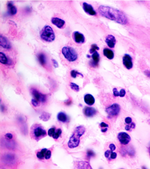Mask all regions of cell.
Instances as JSON below:
<instances>
[{
  "instance_id": "6da1fadb",
  "label": "cell",
  "mask_w": 150,
  "mask_h": 169,
  "mask_svg": "<svg viewBox=\"0 0 150 169\" xmlns=\"http://www.w3.org/2000/svg\"><path fill=\"white\" fill-rule=\"evenodd\" d=\"M100 14L102 16L116 23L125 25L128 23L127 18L123 12L109 6H100L98 8Z\"/></svg>"
},
{
  "instance_id": "7a4b0ae2",
  "label": "cell",
  "mask_w": 150,
  "mask_h": 169,
  "mask_svg": "<svg viewBox=\"0 0 150 169\" xmlns=\"http://www.w3.org/2000/svg\"><path fill=\"white\" fill-rule=\"evenodd\" d=\"M85 131V129L82 126L75 128L68 143V146L70 148H74L79 146L80 143V137H82Z\"/></svg>"
},
{
  "instance_id": "3957f363",
  "label": "cell",
  "mask_w": 150,
  "mask_h": 169,
  "mask_svg": "<svg viewBox=\"0 0 150 169\" xmlns=\"http://www.w3.org/2000/svg\"><path fill=\"white\" fill-rule=\"evenodd\" d=\"M30 134L33 138L39 141L46 136L47 133L43 127L39 124H36L31 127Z\"/></svg>"
},
{
  "instance_id": "277c9868",
  "label": "cell",
  "mask_w": 150,
  "mask_h": 169,
  "mask_svg": "<svg viewBox=\"0 0 150 169\" xmlns=\"http://www.w3.org/2000/svg\"><path fill=\"white\" fill-rule=\"evenodd\" d=\"M40 37L45 41L52 42L55 39V34L52 28L50 26L46 25L40 32Z\"/></svg>"
},
{
  "instance_id": "5b68a950",
  "label": "cell",
  "mask_w": 150,
  "mask_h": 169,
  "mask_svg": "<svg viewBox=\"0 0 150 169\" xmlns=\"http://www.w3.org/2000/svg\"><path fill=\"white\" fill-rule=\"evenodd\" d=\"M62 52L64 57L68 61L74 62L78 59V55L77 52L74 48L71 47H63Z\"/></svg>"
},
{
  "instance_id": "8992f818",
  "label": "cell",
  "mask_w": 150,
  "mask_h": 169,
  "mask_svg": "<svg viewBox=\"0 0 150 169\" xmlns=\"http://www.w3.org/2000/svg\"><path fill=\"white\" fill-rule=\"evenodd\" d=\"M120 111V106L117 103H114L112 105L108 107L106 110L107 113L110 116H114L118 115Z\"/></svg>"
},
{
  "instance_id": "52a82bcc",
  "label": "cell",
  "mask_w": 150,
  "mask_h": 169,
  "mask_svg": "<svg viewBox=\"0 0 150 169\" xmlns=\"http://www.w3.org/2000/svg\"><path fill=\"white\" fill-rule=\"evenodd\" d=\"M31 93L33 96L34 97V99L37 100L39 102L45 103L46 101V99H47L46 95L42 94L37 89H31Z\"/></svg>"
},
{
  "instance_id": "ba28073f",
  "label": "cell",
  "mask_w": 150,
  "mask_h": 169,
  "mask_svg": "<svg viewBox=\"0 0 150 169\" xmlns=\"http://www.w3.org/2000/svg\"><path fill=\"white\" fill-rule=\"evenodd\" d=\"M118 138L121 144L126 145L131 141V138L128 133L125 132L119 133L118 135Z\"/></svg>"
},
{
  "instance_id": "9c48e42d",
  "label": "cell",
  "mask_w": 150,
  "mask_h": 169,
  "mask_svg": "<svg viewBox=\"0 0 150 169\" xmlns=\"http://www.w3.org/2000/svg\"><path fill=\"white\" fill-rule=\"evenodd\" d=\"M123 63L127 69L130 70L133 67V61L131 56L128 54H125L123 57Z\"/></svg>"
},
{
  "instance_id": "30bf717a",
  "label": "cell",
  "mask_w": 150,
  "mask_h": 169,
  "mask_svg": "<svg viewBox=\"0 0 150 169\" xmlns=\"http://www.w3.org/2000/svg\"><path fill=\"white\" fill-rule=\"evenodd\" d=\"M73 37L76 43L82 44L85 42V38L84 35L79 31H74L73 34Z\"/></svg>"
},
{
  "instance_id": "8fae6325",
  "label": "cell",
  "mask_w": 150,
  "mask_h": 169,
  "mask_svg": "<svg viewBox=\"0 0 150 169\" xmlns=\"http://www.w3.org/2000/svg\"><path fill=\"white\" fill-rule=\"evenodd\" d=\"M82 6L83 10L88 14L91 16H95L97 14V13L91 4L86 2H84Z\"/></svg>"
},
{
  "instance_id": "7c38bea8",
  "label": "cell",
  "mask_w": 150,
  "mask_h": 169,
  "mask_svg": "<svg viewBox=\"0 0 150 169\" xmlns=\"http://www.w3.org/2000/svg\"><path fill=\"white\" fill-rule=\"evenodd\" d=\"M92 60H91L89 62V64H90V66L91 67H94V68L97 67L99 62L100 60L99 54L98 53V52H95L92 55Z\"/></svg>"
},
{
  "instance_id": "4fadbf2b",
  "label": "cell",
  "mask_w": 150,
  "mask_h": 169,
  "mask_svg": "<svg viewBox=\"0 0 150 169\" xmlns=\"http://www.w3.org/2000/svg\"><path fill=\"white\" fill-rule=\"evenodd\" d=\"M0 45L5 49H9L11 48V45L8 39L3 36L0 35Z\"/></svg>"
},
{
  "instance_id": "5bb4252c",
  "label": "cell",
  "mask_w": 150,
  "mask_h": 169,
  "mask_svg": "<svg viewBox=\"0 0 150 169\" xmlns=\"http://www.w3.org/2000/svg\"><path fill=\"white\" fill-rule=\"evenodd\" d=\"M7 8H8V12L7 14L8 15L12 16L15 15L17 12V9L13 4L12 1L8 2L7 3Z\"/></svg>"
},
{
  "instance_id": "9a60e30c",
  "label": "cell",
  "mask_w": 150,
  "mask_h": 169,
  "mask_svg": "<svg viewBox=\"0 0 150 169\" xmlns=\"http://www.w3.org/2000/svg\"><path fill=\"white\" fill-rule=\"evenodd\" d=\"M105 42L109 47L114 48L116 44V39L112 35H108L106 38Z\"/></svg>"
},
{
  "instance_id": "2e32d148",
  "label": "cell",
  "mask_w": 150,
  "mask_h": 169,
  "mask_svg": "<svg viewBox=\"0 0 150 169\" xmlns=\"http://www.w3.org/2000/svg\"><path fill=\"white\" fill-rule=\"evenodd\" d=\"M51 22L53 25L59 29L62 28L65 24L64 20L57 17L53 18L51 19Z\"/></svg>"
},
{
  "instance_id": "e0dca14e",
  "label": "cell",
  "mask_w": 150,
  "mask_h": 169,
  "mask_svg": "<svg viewBox=\"0 0 150 169\" xmlns=\"http://www.w3.org/2000/svg\"><path fill=\"white\" fill-rule=\"evenodd\" d=\"M84 114L88 117H92L97 114V110L92 107H86L84 109Z\"/></svg>"
},
{
  "instance_id": "ac0fdd59",
  "label": "cell",
  "mask_w": 150,
  "mask_h": 169,
  "mask_svg": "<svg viewBox=\"0 0 150 169\" xmlns=\"http://www.w3.org/2000/svg\"><path fill=\"white\" fill-rule=\"evenodd\" d=\"M3 159L7 164H12L15 161V157L13 154L7 153L3 156Z\"/></svg>"
},
{
  "instance_id": "d6986e66",
  "label": "cell",
  "mask_w": 150,
  "mask_h": 169,
  "mask_svg": "<svg viewBox=\"0 0 150 169\" xmlns=\"http://www.w3.org/2000/svg\"><path fill=\"white\" fill-rule=\"evenodd\" d=\"M84 101L87 105L91 106L95 103V100L93 95L87 94L84 96Z\"/></svg>"
},
{
  "instance_id": "ffe728a7",
  "label": "cell",
  "mask_w": 150,
  "mask_h": 169,
  "mask_svg": "<svg viewBox=\"0 0 150 169\" xmlns=\"http://www.w3.org/2000/svg\"><path fill=\"white\" fill-rule=\"evenodd\" d=\"M0 62L2 64L10 65L12 63L11 60L2 52L0 53Z\"/></svg>"
},
{
  "instance_id": "44dd1931",
  "label": "cell",
  "mask_w": 150,
  "mask_h": 169,
  "mask_svg": "<svg viewBox=\"0 0 150 169\" xmlns=\"http://www.w3.org/2000/svg\"><path fill=\"white\" fill-rule=\"evenodd\" d=\"M104 156L109 161H111L117 158V154L115 152H113L111 150H107L105 152Z\"/></svg>"
},
{
  "instance_id": "7402d4cb",
  "label": "cell",
  "mask_w": 150,
  "mask_h": 169,
  "mask_svg": "<svg viewBox=\"0 0 150 169\" xmlns=\"http://www.w3.org/2000/svg\"><path fill=\"white\" fill-rule=\"evenodd\" d=\"M104 56L109 60H112L114 57V53L112 50L108 48H105L103 50Z\"/></svg>"
},
{
  "instance_id": "603a6c76",
  "label": "cell",
  "mask_w": 150,
  "mask_h": 169,
  "mask_svg": "<svg viewBox=\"0 0 150 169\" xmlns=\"http://www.w3.org/2000/svg\"><path fill=\"white\" fill-rule=\"evenodd\" d=\"M57 119L60 122L64 123H67L69 120L68 116L63 112H60L58 114Z\"/></svg>"
},
{
  "instance_id": "cb8c5ba5",
  "label": "cell",
  "mask_w": 150,
  "mask_h": 169,
  "mask_svg": "<svg viewBox=\"0 0 150 169\" xmlns=\"http://www.w3.org/2000/svg\"><path fill=\"white\" fill-rule=\"evenodd\" d=\"M77 168L79 169H93L89 163L86 162H80L78 163Z\"/></svg>"
},
{
  "instance_id": "d4e9b609",
  "label": "cell",
  "mask_w": 150,
  "mask_h": 169,
  "mask_svg": "<svg viewBox=\"0 0 150 169\" xmlns=\"http://www.w3.org/2000/svg\"><path fill=\"white\" fill-rule=\"evenodd\" d=\"M4 146L8 147V148H14L15 146L14 142L9 141V139H5L3 140Z\"/></svg>"
},
{
  "instance_id": "484cf974",
  "label": "cell",
  "mask_w": 150,
  "mask_h": 169,
  "mask_svg": "<svg viewBox=\"0 0 150 169\" xmlns=\"http://www.w3.org/2000/svg\"><path fill=\"white\" fill-rule=\"evenodd\" d=\"M37 57H38V60L39 62L40 63L41 65L44 66L46 64V57H45V55L44 54H43V53H41V54H38Z\"/></svg>"
},
{
  "instance_id": "4316f807",
  "label": "cell",
  "mask_w": 150,
  "mask_h": 169,
  "mask_svg": "<svg viewBox=\"0 0 150 169\" xmlns=\"http://www.w3.org/2000/svg\"><path fill=\"white\" fill-rule=\"evenodd\" d=\"M48 150L47 148H43L42 149L41 151L38 152L37 153V157L39 159H45V155L47 153Z\"/></svg>"
},
{
  "instance_id": "83f0119b",
  "label": "cell",
  "mask_w": 150,
  "mask_h": 169,
  "mask_svg": "<svg viewBox=\"0 0 150 169\" xmlns=\"http://www.w3.org/2000/svg\"><path fill=\"white\" fill-rule=\"evenodd\" d=\"M51 114L47 112H43L40 116L41 120L44 121H47L50 119Z\"/></svg>"
},
{
  "instance_id": "f1b7e54d",
  "label": "cell",
  "mask_w": 150,
  "mask_h": 169,
  "mask_svg": "<svg viewBox=\"0 0 150 169\" xmlns=\"http://www.w3.org/2000/svg\"><path fill=\"white\" fill-rule=\"evenodd\" d=\"M100 49L99 47L96 44H93L91 45V48L89 50V52L90 54H94L95 52H97V50H99Z\"/></svg>"
},
{
  "instance_id": "f546056e",
  "label": "cell",
  "mask_w": 150,
  "mask_h": 169,
  "mask_svg": "<svg viewBox=\"0 0 150 169\" xmlns=\"http://www.w3.org/2000/svg\"><path fill=\"white\" fill-rule=\"evenodd\" d=\"M71 77H73V78H76L77 75H81L82 77H83V75H82V74L79 72V71H76V70H72L71 72Z\"/></svg>"
},
{
  "instance_id": "4dcf8cb0",
  "label": "cell",
  "mask_w": 150,
  "mask_h": 169,
  "mask_svg": "<svg viewBox=\"0 0 150 169\" xmlns=\"http://www.w3.org/2000/svg\"><path fill=\"white\" fill-rule=\"evenodd\" d=\"M71 88L72 90H74V91H76V92H79V87L78 85L74 83H70Z\"/></svg>"
},
{
  "instance_id": "1f68e13d",
  "label": "cell",
  "mask_w": 150,
  "mask_h": 169,
  "mask_svg": "<svg viewBox=\"0 0 150 169\" xmlns=\"http://www.w3.org/2000/svg\"><path fill=\"white\" fill-rule=\"evenodd\" d=\"M61 133H62V130L60 129H58L57 130L54 135L53 136V138L55 139H58L59 136L61 135Z\"/></svg>"
},
{
  "instance_id": "d6a6232c",
  "label": "cell",
  "mask_w": 150,
  "mask_h": 169,
  "mask_svg": "<svg viewBox=\"0 0 150 169\" xmlns=\"http://www.w3.org/2000/svg\"><path fill=\"white\" fill-rule=\"evenodd\" d=\"M136 127V125L134 123H132L131 124H128V125H126L125 126V130L127 131H130L131 130L134 129Z\"/></svg>"
},
{
  "instance_id": "836d02e7",
  "label": "cell",
  "mask_w": 150,
  "mask_h": 169,
  "mask_svg": "<svg viewBox=\"0 0 150 169\" xmlns=\"http://www.w3.org/2000/svg\"><path fill=\"white\" fill-rule=\"evenodd\" d=\"M56 133V130L54 128H51L48 130V135L50 137H52Z\"/></svg>"
},
{
  "instance_id": "e575fe53",
  "label": "cell",
  "mask_w": 150,
  "mask_h": 169,
  "mask_svg": "<svg viewBox=\"0 0 150 169\" xmlns=\"http://www.w3.org/2000/svg\"><path fill=\"white\" fill-rule=\"evenodd\" d=\"M31 103L32 105L34 107H38L39 105V101L35 99H32L31 100Z\"/></svg>"
},
{
  "instance_id": "d590c367",
  "label": "cell",
  "mask_w": 150,
  "mask_h": 169,
  "mask_svg": "<svg viewBox=\"0 0 150 169\" xmlns=\"http://www.w3.org/2000/svg\"><path fill=\"white\" fill-rule=\"evenodd\" d=\"M95 156V153L94 151L91 150H88L87 152V156L88 157L91 158L92 157L94 156Z\"/></svg>"
},
{
  "instance_id": "8d00e7d4",
  "label": "cell",
  "mask_w": 150,
  "mask_h": 169,
  "mask_svg": "<svg viewBox=\"0 0 150 169\" xmlns=\"http://www.w3.org/2000/svg\"><path fill=\"white\" fill-rule=\"evenodd\" d=\"M113 94L114 96H115V97H119V96L120 97V92L118 91L117 89L115 88H114L113 89Z\"/></svg>"
},
{
  "instance_id": "74e56055",
  "label": "cell",
  "mask_w": 150,
  "mask_h": 169,
  "mask_svg": "<svg viewBox=\"0 0 150 169\" xmlns=\"http://www.w3.org/2000/svg\"><path fill=\"white\" fill-rule=\"evenodd\" d=\"M51 156V152L50 150H48L47 153H46V155H45V159L46 160L50 159Z\"/></svg>"
},
{
  "instance_id": "f35d334b",
  "label": "cell",
  "mask_w": 150,
  "mask_h": 169,
  "mask_svg": "<svg viewBox=\"0 0 150 169\" xmlns=\"http://www.w3.org/2000/svg\"><path fill=\"white\" fill-rule=\"evenodd\" d=\"M125 123L127 124H130L132 123V118L129 117H126V118L125 119Z\"/></svg>"
},
{
  "instance_id": "ab89813d",
  "label": "cell",
  "mask_w": 150,
  "mask_h": 169,
  "mask_svg": "<svg viewBox=\"0 0 150 169\" xmlns=\"http://www.w3.org/2000/svg\"><path fill=\"white\" fill-rule=\"evenodd\" d=\"M120 97L121 98H123V97H124L125 96V94H126V92H125V90L124 89H122L120 90Z\"/></svg>"
},
{
  "instance_id": "60d3db41",
  "label": "cell",
  "mask_w": 150,
  "mask_h": 169,
  "mask_svg": "<svg viewBox=\"0 0 150 169\" xmlns=\"http://www.w3.org/2000/svg\"><path fill=\"white\" fill-rule=\"evenodd\" d=\"M100 126L101 127L104 128H108L109 127L108 125V124H106V123H104V122H102L100 124Z\"/></svg>"
},
{
  "instance_id": "b9f144b4",
  "label": "cell",
  "mask_w": 150,
  "mask_h": 169,
  "mask_svg": "<svg viewBox=\"0 0 150 169\" xmlns=\"http://www.w3.org/2000/svg\"><path fill=\"white\" fill-rule=\"evenodd\" d=\"M52 61L53 62V65L54 67L55 68H57L59 67L58 63L56 60L55 59H52Z\"/></svg>"
},
{
  "instance_id": "7bdbcfd3",
  "label": "cell",
  "mask_w": 150,
  "mask_h": 169,
  "mask_svg": "<svg viewBox=\"0 0 150 169\" xmlns=\"http://www.w3.org/2000/svg\"><path fill=\"white\" fill-rule=\"evenodd\" d=\"M109 148H110L111 151L113 152L116 149V146L113 144H111L109 145Z\"/></svg>"
},
{
  "instance_id": "ee69618b",
  "label": "cell",
  "mask_w": 150,
  "mask_h": 169,
  "mask_svg": "<svg viewBox=\"0 0 150 169\" xmlns=\"http://www.w3.org/2000/svg\"><path fill=\"white\" fill-rule=\"evenodd\" d=\"M5 138H7V139H9V140H11L13 138V135L12 134L10 133H8L7 134H5Z\"/></svg>"
},
{
  "instance_id": "f6af8a7d",
  "label": "cell",
  "mask_w": 150,
  "mask_h": 169,
  "mask_svg": "<svg viewBox=\"0 0 150 169\" xmlns=\"http://www.w3.org/2000/svg\"><path fill=\"white\" fill-rule=\"evenodd\" d=\"M144 74L147 77L150 78V70H146L144 71Z\"/></svg>"
},
{
  "instance_id": "bcb514c9",
  "label": "cell",
  "mask_w": 150,
  "mask_h": 169,
  "mask_svg": "<svg viewBox=\"0 0 150 169\" xmlns=\"http://www.w3.org/2000/svg\"><path fill=\"white\" fill-rule=\"evenodd\" d=\"M71 100L70 99L67 100L66 101H65L64 103H65V104H66V105H70L71 104Z\"/></svg>"
},
{
  "instance_id": "7dc6e473",
  "label": "cell",
  "mask_w": 150,
  "mask_h": 169,
  "mask_svg": "<svg viewBox=\"0 0 150 169\" xmlns=\"http://www.w3.org/2000/svg\"><path fill=\"white\" fill-rule=\"evenodd\" d=\"M108 130V128L104 129H102L101 130V131L103 133L106 132Z\"/></svg>"
},
{
  "instance_id": "c3c4849f",
  "label": "cell",
  "mask_w": 150,
  "mask_h": 169,
  "mask_svg": "<svg viewBox=\"0 0 150 169\" xmlns=\"http://www.w3.org/2000/svg\"><path fill=\"white\" fill-rule=\"evenodd\" d=\"M142 169H147L144 167H142Z\"/></svg>"
},
{
  "instance_id": "681fc988",
  "label": "cell",
  "mask_w": 150,
  "mask_h": 169,
  "mask_svg": "<svg viewBox=\"0 0 150 169\" xmlns=\"http://www.w3.org/2000/svg\"><path fill=\"white\" fill-rule=\"evenodd\" d=\"M149 122L150 124V119H149Z\"/></svg>"
},
{
  "instance_id": "f907efd6",
  "label": "cell",
  "mask_w": 150,
  "mask_h": 169,
  "mask_svg": "<svg viewBox=\"0 0 150 169\" xmlns=\"http://www.w3.org/2000/svg\"></svg>"
},
{
  "instance_id": "816d5d0a",
  "label": "cell",
  "mask_w": 150,
  "mask_h": 169,
  "mask_svg": "<svg viewBox=\"0 0 150 169\" xmlns=\"http://www.w3.org/2000/svg\"></svg>"
}]
</instances>
